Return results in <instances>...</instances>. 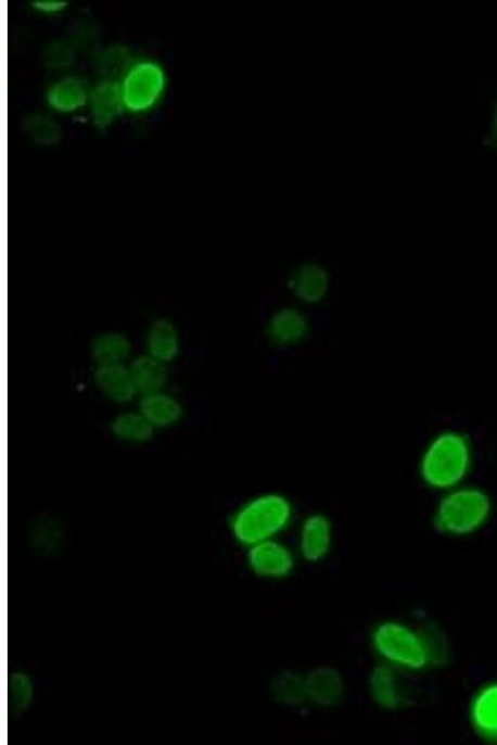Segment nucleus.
<instances>
[{"label": "nucleus", "mask_w": 497, "mask_h": 745, "mask_svg": "<svg viewBox=\"0 0 497 745\" xmlns=\"http://www.w3.org/2000/svg\"><path fill=\"white\" fill-rule=\"evenodd\" d=\"M475 464L473 440L466 431L447 428L426 441L417 472L423 487L443 493L468 482Z\"/></svg>", "instance_id": "f257e3e1"}, {"label": "nucleus", "mask_w": 497, "mask_h": 745, "mask_svg": "<svg viewBox=\"0 0 497 745\" xmlns=\"http://www.w3.org/2000/svg\"><path fill=\"white\" fill-rule=\"evenodd\" d=\"M296 522L294 501L281 492H264L239 505L228 519V530L244 550L281 539Z\"/></svg>", "instance_id": "f03ea898"}, {"label": "nucleus", "mask_w": 497, "mask_h": 745, "mask_svg": "<svg viewBox=\"0 0 497 745\" xmlns=\"http://www.w3.org/2000/svg\"><path fill=\"white\" fill-rule=\"evenodd\" d=\"M490 493L473 483L439 493L432 513L434 531L445 539H470L490 523L494 516Z\"/></svg>", "instance_id": "7ed1b4c3"}, {"label": "nucleus", "mask_w": 497, "mask_h": 745, "mask_svg": "<svg viewBox=\"0 0 497 745\" xmlns=\"http://www.w3.org/2000/svg\"><path fill=\"white\" fill-rule=\"evenodd\" d=\"M370 645L377 660L410 675L431 672L421 626L400 619H383L370 632Z\"/></svg>", "instance_id": "20e7f679"}, {"label": "nucleus", "mask_w": 497, "mask_h": 745, "mask_svg": "<svg viewBox=\"0 0 497 745\" xmlns=\"http://www.w3.org/2000/svg\"><path fill=\"white\" fill-rule=\"evenodd\" d=\"M298 556L281 539L256 543L245 550L248 573L265 582H282L295 573Z\"/></svg>", "instance_id": "39448f33"}, {"label": "nucleus", "mask_w": 497, "mask_h": 745, "mask_svg": "<svg viewBox=\"0 0 497 745\" xmlns=\"http://www.w3.org/2000/svg\"><path fill=\"white\" fill-rule=\"evenodd\" d=\"M408 675L410 674L387 664L377 661L367 674L368 697L383 712L397 714L405 710L413 702V692L407 682Z\"/></svg>", "instance_id": "423d86ee"}, {"label": "nucleus", "mask_w": 497, "mask_h": 745, "mask_svg": "<svg viewBox=\"0 0 497 745\" xmlns=\"http://www.w3.org/2000/svg\"><path fill=\"white\" fill-rule=\"evenodd\" d=\"M335 547V525L322 510H311L300 519L295 551L306 565H321Z\"/></svg>", "instance_id": "0eeeda50"}, {"label": "nucleus", "mask_w": 497, "mask_h": 745, "mask_svg": "<svg viewBox=\"0 0 497 745\" xmlns=\"http://www.w3.org/2000/svg\"><path fill=\"white\" fill-rule=\"evenodd\" d=\"M119 84L125 109L144 112L156 105L161 99L166 86V75L157 63L141 62L133 64Z\"/></svg>", "instance_id": "6e6552de"}, {"label": "nucleus", "mask_w": 497, "mask_h": 745, "mask_svg": "<svg viewBox=\"0 0 497 745\" xmlns=\"http://www.w3.org/2000/svg\"><path fill=\"white\" fill-rule=\"evenodd\" d=\"M308 707L330 710L337 708L347 695L344 672L331 665H317L305 671Z\"/></svg>", "instance_id": "1a4fd4ad"}, {"label": "nucleus", "mask_w": 497, "mask_h": 745, "mask_svg": "<svg viewBox=\"0 0 497 745\" xmlns=\"http://www.w3.org/2000/svg\"><path fill=\"white\" fill-rule=\"evenodd\" d=\"M332 277L329 268L319 262L308 260L298 265L288 280V289L303 306H317L329 298Z\"/></svg>", "instance_id": "9d476101"}, {"label": "nucleus", "mask_w": 497, "mask_h": 745, "mask_svg": "<svg viewBox=\"0 0 497 745\" xmlns=\"http://www.w3.org/2000/svg\"><path fill=\"white\" fill-rule=\"evenodd\" d=\"M311 319L298 306H282L272 312L267 324L270 343L280 349H293L311 334Z\"/></svg>", "instance_id": "9b49d317"}, {"label": "nucleus", "mask_w": 497, "mask_h": 745, "mask_svg": "<svg viewBox=\"0 0 497 745\" xmlns=\"http://www.w3.org/2000/svg\"><path fill=\"white\" fill-rule=\"evenodd\" d=\"M468 722L480 741L497 745V680L483 683L470 697Z\"/></svg>", "instance_id": "f8f14e48"}, {"label": "nucleus", "mask_w": 497, "mask_h": 745, "mask_svg": "<svg viewBox=\"0 0 497 745\" xmlns=\"http://www.w3.org/2000/svg\"><path fill=\"white\" fill-rule=\"evenodd\" d=\"M93 382L107 400L116 404L130 403L139 395L127 364L97 366L93 370Z\"/></svg>", "instance_id": "ddd939ff"}, {"label": "nucleus", "mask_w": 497, "mask_h": 745, "mask_svg": "<svg viewBox=\"0 0 497 745\" xmlns=\"http://www.w3.org/2000/svg\"><path fill=\"white\" fill-rule=\"evenodd\" d=\"M89 105L93 124L106 128L125 109L122 84L102 80L90 92Z\"/></svg>", "instance_id": "4468645a"}, {"label": "nucleus", "mask_w": 497, "mask_h": 745, "mask_svg": "<svg viewBox=\"0 0 497 745\" xmlns=\"http://www.w3.org/2000/svg\"><path fill=\"white\" fill-rule=\"evenodd\" d=\"M145 353L157 361L173 363L181 351V340L176 326L167 318L152 320L145 332Z\"/></svg>", "instance_id": "2eb2a0df"}, {"label": "nucleus", "mask_w": 497, "mask_h": 745, "mask_svg": "<svg viewBox=\"0 0 497 745\" xmlns=\"http://www.w3.org/2000/svg\"><path fill=\"white\" fill-rule=\"evenodd\" d=\"M270 696L277 705L286 709H303L308 707L305 672L297 670H282L270 681Z\"/></svg>", "instance_id": "dca6fc26"}, {"label": "nucleus", "mask_w": 497, "mask_h": 745, "mask_svg": "<svg viewBox=\"0 0 497 745\" xmlns=\"http://www.w3.org/2000/svg\"><path fill=\"white\" fill-rule=\"evenodd\" d=\"M139 411L154 429L174 427L183 415L182 403L165 391L141 396Z\"/></svg>", "instance_id": "f3484780"}, {"label": "nucleus", "mask_w": 497, "mask_h": 745, "mask_svg": "<svg viewBox=\"0 0 497 745\" xmlns=\"http://www.w3.org/2000/svg\"><path fill=\"white\" fill-rule=\"evenodd\" d=\"M131 376L141 396L165 391L168 382L167 364L151 357L148 353L130 363Z\"/></svg>", "instance_id": "a211bd4d"}, {"label": "nucleus", "mask_w": 497, "mask_h": 745, "mask_svg": "<svg viewBox=\"0 0 497 745\" xmlns=\"http://www.w3.org/2000/svg\"><path fill=\"white\" fill-rule=\"evenodd\" d=\"M90 92L76 77H64L50 86L47 99L50 108L59 112H74L87 105Z\"/></svg>", "instance_id": "6ab92c4d"}, {"label": "nucleus", "mask_w": 497, "mask_h": 745, "mask_svg": "<svg viewBox=\"0 0 497 745\" xmlns=\"http://www.w3.org/2000/svg\"><path fill=\"white\" fill-rule=\"evenodd\" d=\"M90 351L97 366L126 364L131 357L132 344L124 333L104 332L93 338Z\"/></svg>", "instance_id": "aec40b11"}, {"label": "nucleus", "mask_w": 497, "mask_h": 745, "mask_svg": "<svg viewBox=\"0 0 497 745\" xmlns=\"http://www.w3.org/2000/svg\"><path fill=\"white\" fill-rule=\"evenodd\" d=\"M154 429L142 413L125 412L111 422L113 434L125 443L144 444L153 438Z\"/></svg>", "instance_id": "412c9836"}, {"label": "nucleus", "mask_w": 497, "mask_h": 745, "mask_svg": "<svg viewBox=\"0 0 497 745\" xmlns=\"http://www.w3.org/2000/svg\"><path fill=\"white\" fill-rule=\"evenodd\" d=\"M423 631L432 670L438 671L449 666L453 660V645L448 632L435 621L419 623Z\"/></svg>", "instance_id": "4be33fe9"}, {"label": "nucleus", "mask_w": 497, "mask_h": 745, "mask_svg": "<svg viewBox=\"0 0 497 745\" xmlns=\"http://www.w3.org/2000/svg\"><path fill=\"white\" fill-rule=\"evenodd\" d=\"M64 531L53 518H39L30 532V544L40 556H51L62 548Z\"/></svg>", "instance_id": "5701e85b"}, {"label": "nucleus", "mask_w": 497, "mask_h": 745, "mask_svg": "<svg viewBox=\"0 0 497 745\" xmlns=\"http://www.w3.org/2000/svg\"><path fill=\"white\" fill-rule=\"evenodd\" d=\"M132 67L130 51L125 47H111L101 51L97 59L99 74L104 81L124 80V77Z\"/></svg>", "instance_id": "b1692460"}, {"label": "nucleus", "mask_w": 497, "mask_h": 745, "mask_svg": "<svg viewBox=\"0 0 497 745\" xmlns=\"http://www.w3.org/2000/svg\"><path fill=\"white\" fill-rule=\"evenodd\" d=\"M36 697V686L27 672L15 671L8 681V702L10 710L15 716L27 714Z\"/></svg>", "instance_id": "393cba45"}, {"label": "nucleus", "mask_w": 497, "mask_h": 745, "mask_svg": "<svg viewBox=\"0 0 497 745\" xmlns=\"http://www.w3.org/2000/svg\"><path fill=\"white\" fill-rule=\"evenodd\" d=\"M23 128L30 140L39 146H54L63 136L62 127L56 121L46 115H31L25 118Z\"/></svg>", "instance_id": "a878e982"}, {"label": "nucleus", "mask_w": 497, "mask_h": 745, "mask_svg": "<svg viewBox=\"0 0 497 745\" xmlns=\"http://www.w3.org/2000/svg\"><path fill=\"white\" fill-rule=\"evenodd\" d=\"M74 50L67 42L53 41L44 51V63L50 71H64L74 64Z\"/></svg>", "instance_id": "bb28decb"}, {"label": "nucleus", "mask_w": 497, "mask_h": 745, "mask_svg": "<svg viewBox=\"0 0 497 745\" xmlns=\"http://www.w3.org/2000/svg\"><path fill=\"white\" fill-rule=\"evenodd\" d=\"M38 12L46 14H55L63 12L66 8V3L62 0H39V2L33 5Z\"/></svg>", "instance_id": "cd10ccee"}, {"label": "nucleus", "mask_w": 497, "mask_h": 745, "mask_svg": "<svg viewBox=\"0 0 497 745\" xmlns=\"http://www.w3.org/2000/svg\"><path fill=\"white\" fill-rule=\"evenodd\" d=\"M488 138H490V143L497 147V101L493 109L490 127H488Z\"/></svg>", "instance_id": "c85d7f7f"}]
</instances>
